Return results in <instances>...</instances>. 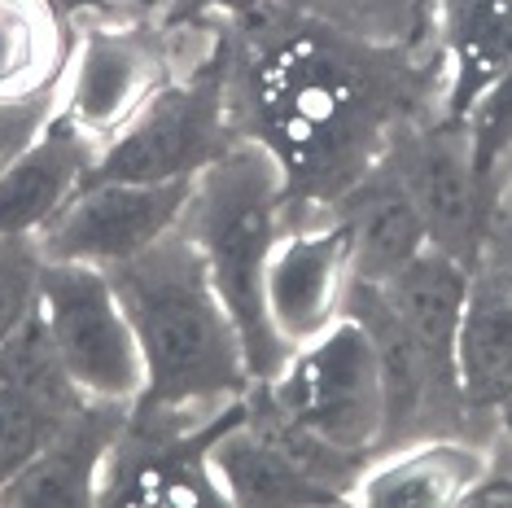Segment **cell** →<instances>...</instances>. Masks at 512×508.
I'll use <instances>...</instances> for the list:
<instances>
[{
    "label": "cell",
    "instance_id": "cell-1",
    "mask_svg": "<svg viewBox=\"0 0 512 508\" xmlns=\"http://www.w3.org/2000/svg\"><path fill=\"white\" fill-rule=\"evenodd\" d=\"M224 62L232 132L285 167L289 219L333 215L407 127L438 119V44L386 49L276 0L228 22Z\"/></svg>",
    "mask_w": 512,
    "mask_h": 508
},
{
    "label": "cell",
    "instance_id": "cell-2",
    "mask_svg": "<svg viewBox=\"0 0 512 508\" xmlns=\"http://www.w3.org/2000/svg\"><path fill=\"white\" fill-rule=\"evenodd\" d=\"M110 276L145 360V395L132 408V425L193 434L232 417L254 390V368L193 241L171 228Z\"/></svg>",
    "mask_w": 512,
    "mask_h": 508
},
{
    "label": "cell",
    "instance_id": "cell-3",
    "mask_svg": "<svg viewBox=\"0 0 512 508\" xmlns=\"http://www.w3.org/2000/svg\"><path fill=\"white\" fill-rule=\"evenodd\" d=\"M289 224V180L276 154L250 136H232L193 176L180 233L211 268L219 294L246 342L254 381L272 377L285 360L263 303V276L276 241Z\"/></svg>",
    "mask_w": 512,
    "mask_h": 508
},
{
    "label": "cell",
    "instance_id": "cell-4",
    "mask_svg": "<svg viewBox=\"0 0 512 508\" xmlns=\"http://www.w3.org/2000/svg\"><path fill=\"white\" fill-rule=\"evenodd\" d=\"M250 412L294 443L351 504V491L386 438L377 351L355 316L294 346L272 377L254 381Z\"/></svg>",
    "mask_w": 512,
    "mask_h": 508
},
{
    "label": "cell",
    "instance_id": "cell-5",
    "mask_svg": "<svg viewBox=\"0 0 512 508\" xmlns=\"http://www.w3.org/2000/svg\"><path fill=\"white\" fill-rule=\"evenodd\" d=\"M71 57L57 88V114L88 132L97 145L119 136L149 97L184 66L206 57L224 40L228 22H167L158 9H71Z\"/></svg>",
    "mask_w": 512,
    "mask_h": 508
},
{
    "label": "cell",
    "instance_id": "cell-6",
    "mask_svg": "<svg viewBox=\"0 0 512 508\" xmlns=\"http://www.w3.org/2000/svg\"><path fill=\"white\" fill-rule=\"evenodd\" d=\"M228 36V27H224ZM228 119V62L224 40L206 57L171 79L145 110L110 136L97 154L88 180H132V184H167L193 180L211 158L232 141Z\"/></svg>",
    "mask_w": 512,
    "mask_h": 508
},
{
    "label": "cell",
    "instance_id": "cell-7",
    "mask_svg": "<svg viewBox=\"0 0 512 508\" xmlns=\"http://www.w3.org/2000/svg\"><path fill=\"white\" fill-rule=\"evenodd\" d=\"M40 316L62 368L101 408L132 412L145 395V360L114 276L88 263H44Z\"/></svg>",
    "mask_w": 512,
    "mask_h": 508
},
{
    "label": "cell",
    "instance_id": "cell-8",
    "mask_svg": "<svg viewBox=\"0 0 512 508\" xmlns=\"http://www.w3.org/2000/svg\"><path fill=\"white\" fill-rule=\"evenodd\" d=\"M193 180L132 184V180H88L71 202L40 228V250L49 263H88L119 268L136 259L171 228H180Z\"/></svg>",
    "mask_w": 512,
    "mask_h": 508
},
{
    "label": "cell",
    "instance_id": "cell-9",
    "mask_svg": "<svg viewBox=\"0 0 512 508\" xmlns=\"http://www.w3.org/2000/svg\"><path fill=\"white\" fill-rule=\"evenodd\" d=\"M403 189L429 228V246L456 254L473 268L491 228V193L473 163L469 132L460 123H416L390 149Z\"/></svg>",
    "mask_w": 512,
    "mask_h": 508
},
{
    "label": "cell",
    "instance_id": "cell-10",
    "mask_svg": "<svg viewBox=\"0 0 512 508\" xmlns=\"http://www.w3.org/2000/svg\"><path fill=\"white\" fill-rule=\"evenodd\" d=\"M351 281V233L342 219H289L263 276L267 320L285 351L320 338L342 320Z\"/></svg>",
    "mask_w": 512,
    "mask_h": 508
},
{
    "label": "cell",
    "instance_id": "cell-11",
    "mask_svg": "<svg viewBox=\"0 0 512 508\" xmlns=\"http://www.w3.org/2000/svg\"><path fill=\"white\" fill-rule=\"evenodd\" d=\"M250 399V395H246ZM211 469L228 508H289V504H346V495L324 473L285 443L267 421L250 412V403L232 417L211 443Z\"/></svg>",
    "mask_w": 512,
    "mask_h": 508
},
{
    "label": "cell",
    "instance_id": "cell-12",
    "mask_svg": "<svg viewBox=\"0 0 512 508\" xmlns=\"http://www.w3.org/2000/svg\"><path fill=\"white\" fill-rule=\"evenodd\" d=\"M491 438L473 434H425L412 443L377 452L359 473L351 504L368 508H456L469 504L477 478L486 473Z\"/></svg>",
    "mask_w": 512,
    "mask_h": 508
},
{
    "label": "cell",
    "instance_id": "cell-13",
    "mask_svg": "<svg viewBox=\"0 0 512 508\" xmlns=\"http://www.w3.org/2000/svg\"><path fill=\"white\" fill-rule=\"evenodd\" d=\"M434 44L442 62L438 123H464L512 71V0H438Z\"/></svg>",
    "mask_w": 512,
    "mask_h": 508
},
{
    "label": "cell",
    "instance_id": "cell-14",
    "mask_svg": "<svg viewBox=\"0 0 512 508\" xmlns=\"http://www.w3.org/2000/svg\"><path fill=\"white\" fill-rule=\"evenodd\" d=\"M97 154H101V145L88 132H79L62 114H53L44 123V132L0 176V233L36 237L88 184L92 167H97Z\"/></svg>",
    "mask_w": 512,
    "mask_h": 508
},
{
    "label": "cell",
    "instance_id": "cell-15",
    "mask_svg": "<svg viewBox=\"0 0 512 508\" xmlns=\"http://www.w3.org/2000/svg\"><path fill=\"white\" fill-rule=\"evenodd\" d=\"M127 408H92L75 425H66L27 469L0 491V504L9 508H97L101 478L114 456Z\"/></svg>",
    "mask_w": 512,
    "mask_h": 508
},
{
    "label": "cell",
    "instance_id": "cell-16",
    "mask_svg": "<svg viewBox=\"0 0 512 508\" xmlns=\"http://www.w3.org/2000/svg\"><path fill=\"white\" fill-rule=\"evenodd\" d=\"M351 233V272L355 281L390 285L407 263L429 246V228L416 211L412 193L403 189L399 171L386 158L372 176L346 193L342 206L333 211Z\"/></svg>",
    "mask_w": 512,
    "mask_h": 508
},
{
    "label": "cell",
    "instance_id": "cell-17",
    "mask_svg": "<svg viewBox=\"0 0 512 508\" xmlns=\"http://www.w3.org/2000/svg\"><path fill=\"white\" fill-rule=\"evenodd\" d=\"M469 276L473 268L464 259L438 246H425L390 285H381L390 307L399 311V320L412 329V338L425 346L434 368L456 390H460L456 351H460V320H464V298H469Z\"/></svg>",
    "mask_w": 512,
    "mask_h": 508
},
{
    "label": "cell",
    "instance_id": "cell-18",
    "mask_svg": "<svg viewBox=\"0 0 512 508\" xmlns=\"http://www.w3.org/2000/svg\"><path fill=\"white\" fill-rule=\"evenodd\" d=\"M71 31V0H0V101L62 88Z\"/></svg>",
    "mask_w": 512,
    "mask_h": 508
},
{
    "label": "cell",
    "instance_id": "cell-19",
    "mask_svg": "<svg viewBox=\"0 0 512 508\" xmlns=\"http://www.w3.org/2000/svg\"><path fill=\"white\" fill-rule=\"evenodd\" d=\"M311 14L329 27L386 49H429L434 44L438 0H276Z\"/></svg>",
    "mask_w": 512,
    "mask_h": 508
},
{
    "label": "cell",
    "instance_id": "cell-20",
    "mask_svg": "<svg viewBox=\"0 0 512 508\" xmlns=\"http://www.w3.org/2000/svg\"><path fill=\"white\" fill-rule=\"evenodd\" d=\"M79 417H84V412H79ZM79 417H71V421L57 417L53 408H44L40 399H31L27 390H18L14 381L0 377V491Z\"/></svg>",
    "mask_w": 512,
    "mask_h": 508
},
{
    "label": "cell",
    "instance_id": "cell-21",
    "mask_svg": "<svg viewBox=\"0 0 512 508\" xmlns=\"http://www.w3.org/2000/svg\"><path fill=\"white\" fill-rule=\"evenodd\" d=\"M44 250L31 233H0V342L40 307Z\"/></svg>",
    "mask_w": 512,
    "mask_h": 508
},
{
    "label": "cell",
    "instance_id": "cell-22",
    "mask_svg": "<svg viewBox=\"0 0 512 508\" xmlns=\"http://www.w3.org/2000/svg\"><path fill=\"white\" fill-rule=\"evenodd\" d=\"M460 127L469 132L473 163H477V171H482V180H486V193H491L499 163L512 154V71L499 79L482 101H477V106L469 110V119H464Z\"/></svg>",
    "mask_w": 512,
    "mask_h": 508
},
{
    "label": "cell",
    "instance_id": "cell-23",
    "mask_svg": "<svg viewBox=\"0 0 512 508\" xmlns=\"http://www.w3.org/2000/svg\"><path fill=\"white\" fill-rule=\"evenodd\" d=\"M57 114V92H40V97H22V101H0V176L9 171V163L44 132Z\"/></svg>",
    "mask_w": 512,
    "mask_h": 508
},
{
    "label": "cell",
    "instance_id": "cell-24",
    "mask_svg": "<svg viewBox=\"0 0 512 508\" xmlns=\"http://www.w3.org/2000/svg\"><path fill=\"white\" fill-rule=\"evenodd\" d=\"M267 0H162L158 14L167 22H241L259 14Z\"/></svg>",
    "mask_w": 512,
    "mask_h": 508
},
{
    "label": "cell",
    "instance_id": "cell-25",
    "mask_svg": "<svg viewBox=\"0 0 512 508\" xmlns=\"http://www.w3.org/2000/svg\"><path fill=\"white\" fill-rule=\"evenodd\" d=\"M491 215L504 219V224H512V171H504V176L495 180V189H491Z\"/></svg>",
    "mask_w": 512,
    "mask_h": 508
},
{
    "label": "cell",
    "instance_id": "cell-26",
    "mask_svg": "<svg viewBox=\"0 0 512 508\" xmlns=\"http://www.w3.org/2000/svg\"><path fill=\"white\" fill-rule=\"evenodd\" d=\"M75 5H106V9H162V0H71Z\"/></svg>",
    "mask_w": 512,
    "mask_h": 508
},
{
    "label": "cell",
    "instance_id": "cell-27",
    "mask_svg": "<svg viewBox=\"0 0 512 508\" xmlns=\"http://www.w3.org/2000/svg\"><path fill=\"white\" fill-rule=\"evenodd\" d=\"M504 171H512V154L504 158V163H499V171H495V180H499V176H504ZM491 189H495V184H491Z\"/></svg>",
    "mask_w": 512,
    "mask_h": 508
}]
</instances>
